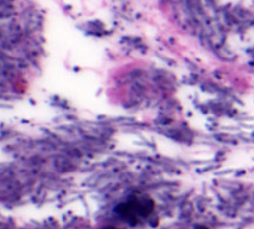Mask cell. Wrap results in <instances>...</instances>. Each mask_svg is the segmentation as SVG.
Returning a JSON list of instances; mask_svg holds the SVG:
<instances>
[{
    "label": "cell",
    "mask_w": 254,
    "mask_h": 229,
    "mask_svg": "<svg viewBox=\"0 0 254 229\" xmlns=\"http://www.w3.org/2000/svg\"><path fill=\"white\" fill-rule=\"evenodd\" d=\"M154 211V202L149 198H136L129 202L122 203L116 208L117 215L121 216L127 222L135 225L139 218L148 217Z\"/></svg>",
    "instance_id": "6da1fadb"
},
{
    "label": "cell",
    "mask_w": 254,
    "mask_h": 229,
    "mask_svg": "<svg viewBox=\"0 0 254 229\" xmlns=\"http://www.w3.org/2000/svg\"><path fill=\"white\" fill-rule=\"evenodd\" d=\"M102 229H116V228H112V227H106V228H102Z\"/></svg>",
    "instance_id": "7a4b0ae2"
},
{
    "label": "cell",
    "mask_w": 254,
    "mask_h": 229,
    "mask_svg": "<svg viewBox=\"0 0 254 229\" xmlns=\"http://www.w3.org/2000/svg\"><path fill=\"white\" fill-rule=\"evenodd\" d=\"M197 229H208V228H206V227H197Z\"/></svg>",
    "instance_id": "3957f363"
}]
</instances>
